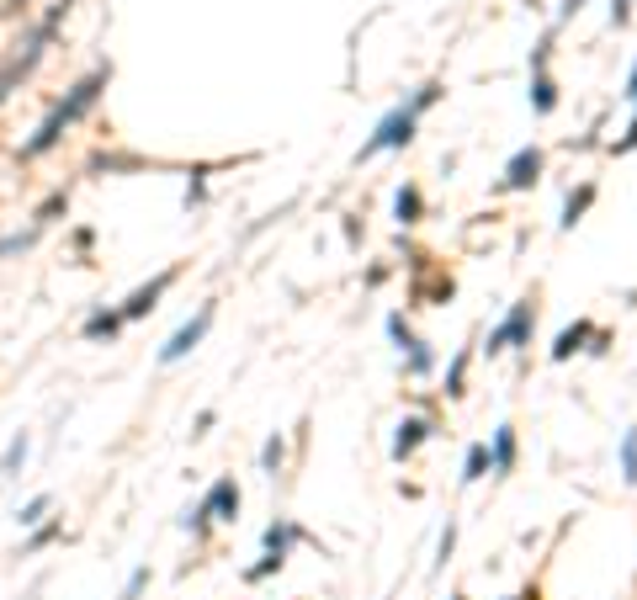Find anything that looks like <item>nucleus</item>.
Wrapping results in <instances>:
<instances>
[{
    "instance_id": "15",
    "label": "nucleus",
    "mask_w": 637,
    "mask_h": 600,
    "mask_svg": "<svg viewBox=\"0 0 637 600\" xmlns=\"http://www.w3.org/2000/svg\"><path fill=\"white\" fill-rule=\"evenodd\" d=\"M394 213H398V224H420V213H425V197H420V186H398Z\"/></svg>"
},
{
    "instance_id": "13",
    "label": "nucleus",
    "mask_w": 637,
    "mask_h": 600,
    "mask_svg": "<svg viewBox=\"0 0 637 600\" xmlns=\"http://www.w3.org/2000/svg\"><path fill=\"white\" fill-rule=\"evenodd\" d=\"M590 207H595V186L585 181L579 192H568V202H563V229H574V224H579V218H585Z\"/></svg>"
},
{
    "instance_id": "1",
    "label": "nucleus",
    "mask_w": 637,
    "mask_h": 600,
    "mask_svg": "<svg viewBox=\"0 0 637 600\" xmlns=\"http://www.w3.org/2000/svg\"><path fill=\"white\" fill-rule=\"evenodd\" d=\"M107 81H112V64H96V70H90L85 81H75V85H70V96H64L59 107H53V112L64 118V128H70V122H80L85 112H90V107H96V96L107 90Z\"/></svg>"
},
{
    "instance_id": "14",
    "label": "nucleus",
    "mask_w": 637,
    "mask_h": 600,
    "mask_svg": "<svg viewBox=\"0 0 637 600\" xmlns=\"http://www.w3.org/2000/svg\"><path fill=\"white\" fill-rule=\"evenodd\" d=\"M298 537H303V531H298L292 520H271V526H266V553H277V558H287V548H292Z\"/></svg>"
},
{
    "instance_id": "29",
    "label": "nucleus",
    "mask_w": 637,
    "mask_h": 600,
    "mask_svg": "<svg viewBox=\"0 0 637 600\" xmlns=\"http://www.w3.org/2000/svg\"><path fill=\"white\" fill-rule=\"evenodd\" d=\"M409 372H414V377H425V372H431V351H425L420 340L409 346Z\"/></svg>"
},
{
    "instance_id": "31",
    "label": "nucleus",
    "mask_w": 637,
    "mask_h": 600,
    "mask_svg": "<svg viewBox=\"0 0 637 600\" xmlns=\"http://www.w3.org/2000/svg\"><path fill=\"white\" fill-rule=\"evenodd\" d=\"M33 240H38V234H5V240H0V261H5V255H16V250H27Z\"/></svg>"
},
{
    "instance_id": "22",
    "label": "nucleus",
    "mask_w": 637,
    "mask_h": 600,
    "mask_svg": "<svg viewBox=\"0 0 637 600\" xmlns=\"http://www.w3.org/2000/svg\"><path fill=\"white\" fill-rule=\"evenodd\" d=\"M281 457H287V446H281V436H271L266 446H261V468H266V473H277V468H281Z\"/></svg>"
},
{
    "instance_id": "32",
    "label": "nucleus",
    "mask_w": 637,
    "mask_h": 600,
    "mask_svg": "<svg viewBox=\"0 0 637 600\" xmlns=\"http://www.w3.org/2000/svg\"><path fill=\"white\" fill-rule=\"evenodd\" d=\"M452 548H457V526H452V520H446V531H441V563L452 558Z\"/></svg>"
},
{
    "instance_id": "37",
    "label": "nucleus",
    "mask_w": 637,
    "mask_h": 600,
    "mask_svg": "<svg viewBox=\"0 0 637 600\" xmlns=\"http://www.w3.org/2000/svg\"><path fill=\"white\" fill-rule=\"evenodd\" d=\"M452 600H468V595H452Z\"/></svg>"
},
{
    "instance_id": "19",
    "label": "nucleus",
    "mask_w": 637,
    "mask_h": 600,
    "mask_svg": "<svg viewBox=\"0 0 637 600\" xmlns=\"http://www.w3.org/2000/svg\"><path fill=\"white\" fill-rule=\"evenodd\" d=\"M138 155H90V170H138Z\"/></svg>"
},
{
    "instance_id": "23",
    "label": "nucleus",
    "mask_w": 637,
    "mask_h": 600,
    "mask_svg": "<svg viewBox=\"0 0 637 600\" xmlns=\"http://www.w3.org/2000/svg\"><path fill=\"white\" fill-rule=\"evenodd\" d=\"M70 207V192H53V197H43V207H38V224H53L59 213Z\"/></svg>"
},
{
    "instance_id": "12",
    "label": "nucleus",
    "mask_w": 637,
    "mask_h": 600,
    "mask_svg": "<svg viewBox=\"0 0 637 600\" xmlns=\"http://www.w3.org/2000/svg\"><path fill=\"white\" fill-rule=\"evenodd\" d=\"M590 335H595V329H590L585 319H579V324H568V329H563V335L553 340V361H568L574 351H585V340H590Z\"/></svg>"
},
{
    "instance_id": "8",
    "label": "nucleus",
    "mask_w": 637,
    "mask_h": 600,
    "mask_svg": "<svg viewBox=\"0 0 637 600\" xmlns=\"http://www.w3.org/2000/svg\"><path fill=\"white\" fill-rule=\"evenodd\" d=\"M202 505L213 510V520H234L239 516V489H234V479H218L207 494H202Z\"/></svg>"
},
{
    "instance_id": "20",
    "label": "nucleus",
    "mask_w": 637,
    "mask_h": 600,
    "mask_svg": "<svg viewBox=\"0 0 637 600\" xmlns=\"http://www.w3.org/2000/svg\"><path fill=\"white\" fill-rule=\"evenodd\" d=\"M462 377H468V351L446 367V399H462Z\"/></svg>"
},
{
    "instance_id": "7",
    "label": "nucleus",
    "mask_w": 637,
    "mask_h": 600,
    "mask_svg": "<svg viewBox=\"0 0 637 600\" xmlns=\"http://www.w3.org/2000/svg\"><path fill=\"white\" fill-rule=\"evenodd\" d=\"M431 436V420H425V414H409V420H398V431H394V446H388V452H394V462H404V457H414V452H420V441Z\"/></svg>"
},
{
    "instance_id": "4",
    "label": "nucleus",
    "mask_w": 637,
    "mask_h": 600,
    "mask_svg": "<svg viewBox=\"0 0 637 600\" xmlns=\"http://www.w3.org/2000/svg\"><path fill=\"white\" fill-rule=\"evenodd\" d=\"M531 324H537V303L520 298L516 309L505 314V324L489 335V357H499V351H510V346H526V340H531Z\"/></svg>"
},
{
    "instance_id": "3",
    "label": "nucleus",
    "mask_w": 637,
    "mask_h": 600,
    "mask_svg": "<svg viewBox=\"0 0 637 600\" xmlns=\"http://www.w3.org/2000/svg\"><path fill=\"white\" fill-rule=\"evenodd\" d=\"M207 324H213V303H202L197 314H192V319H186L176 335H170V340H165V346H159V367H176L181 357H192V351L202 346V335H207Z\"/></svg>"
},
{
    "instance_id": "18",
    "label": "nucleus",
    "mask_w": 637,
    "mask_h": 600,
    "mask_svg": "<svg viewBox=\"0 0 637 600\" xmlns=\"http://www.w3.org/2000/svg\"><path fill=\"white\" fill-rule=\"evenodd\" d=\"M622 479L637 483V425L622 436Z\"/></svg>"
},
{
    "instance_id": "9",
    "label": "nucleus",
    "mask_w": 637,
    "mask_h": 600,
    "mask_svg": "<svg viewBox=\"0 0 637 600\" xmlns=\"http://www.w3.org/2000/svg\"><path fill=\"white\" fill-rule=\"evenodd\" d=\"M59 138H64V118H59V112H48V118H43V128L27 138V144H22V160H38V155H48Z\"/></svg>"
},
{
    "instance_id": "34",
    "label": "nucleus",
    "mask_w": 637,
    "mask_h": 600,
    "mask_svg": "<svg viewBox=\"0 0 637 600\" xmlns=\"http://www.w3.org/2000/svg\"><path fill=\"white\" fill-rule=\"evenodd\" d=\"M516 600H542V590H537V585H531V590H520Z\"/></svg>"
},
{
    "instance_id": "2",
    "label": "nucleus",
    "mask_w": 637,
    "mask_h": 600,
    "mask_svg": "<svg viewBox=\"0 0 637 600\" xmlns=\"http://www.w3.org/2000/svg\"><path fill=\"white\" fill-rule=\"evenodd\" d=\"M414 122H420V118H414L409 107H394L388 118L377 122V133L361 144V160H372V155H383V149H404V144L414 138Z\"/></svg>"
},
{
    "instance_id": "6",
    "label": "nucleus",
    "mask_w": 637,
    "mask_h": 600,
    "mask_svg": "<svg viewBox=\"0 0 637 600\" xmlns=\"http://www.w3.org/2000/svg\"><path fill=\"white\" fill-rule=\"evenodd\" d=\"M170 281H176V266H170V271H159L155 281H144V287H138V292L122 303V324H128V319H144L149 309H159V298L170 292Z\"/></svg>"
},
{
    "instance_id": "21",
    "label": "nucleus",
    "mask_w": 637,
    "mask_h": 600,
    "mask_svg": "<svg viewBox=\"0 0 637 600\" xmlns=\"http://www.w3.org/2000/svg\"><path fill=\"white\" fill-rule=\"evenodd\" d=\"M43 516H48V494H33V500L16 510V520H22V526H38Z\"/></svg>"
},
{
    "instance_id": "25",
    "label": "nucleus",
    "mask_w": 637,
    "mask_h": 600,
    "mask_svg": "<svg viewBox=\"0 0 637 600\" xmlns=\"http://www.w3.org/2000/svg\"><path fill=\"white\" fill-rule=\"evenodd\" d=\"M436 101H441V85L431 81V85H420V90H414V101H409V112L420 118V112H425V107H436Z\"/></svg>"
},
{
    "instance_id": "36",
    "label": "nucleus",
    "mask_w": 637,
    "mask_h": 600,
    "mask_svg": "<svg viewBox=\"0 0 637 600\" xmlns=\"http://www.w3.org/2000/svg\"><path fill=\"white\" fill-rule=\"evenodd\" d=\"M5 96H11V90H5V85H0V101H5Z\"/></svg>"
},
{
    "instance_id": "10",
    "label": "nucleus",
    "mask_w": 637,
    "mask_h": 600,
    "mask_svg": "<svg viewBox=\"0 0 637 600\" xmlns=\"http://www.w3.org/2000/svg\"><path fill=\"white\" fill-rule=\"evenodd\" d=\"M489 468H494V479H505V473L516 468V431H510V425H499V431H494V446H489Z\"/></svg>"
},
{
    "instance_id": "17",
    "label": "nucleus",
    "mask_w": 637,
    "mask_h": 600,
    "mask_svg": "<svg viewBox=\"0 0 637 600\" xmlns=\"http://www.w3.org/2000/svg\"><path fill=\"white\" fill-rule=\"evenodd\" d=\"M489 473V446H468V457H462V483H478Z\"/></svg>"
},
{
    "instance_id": "11",
    "label": "nucleus",
    "mask_w": 637,
    "mask_h": 600,
    "mask_svg": "<svg viewBox=\"0 0 637 600\" xmlns=\"http://www.w3.org/2000/svg\"><path fill=\"white\" fill-rule=\"evenodd\" d=\"M118 329H122V309H96L90 319L80 324V335H85V340H112Z\"/></svg>"
},
{
    "instance_id": "24",
    "label": "nucleus",
    "mask_w": 637,
    "mask_h": 600,
    "mask_svg": "<svg viewBox=\"0 0 637 600\" xmlns=\"http://www.w3.org/2000/svg\"><path fill=\"white\" fill-rule=\"evenodd\" d=\"M22 462H27V436H16V441H11V452L0 457V473H16Z\"/></svg>"
},
{
    "instance_id": "28",
    "label": "nucleus",
    "mask_w": 637,
    "mask_h": 600,
    "mask_svg": "<svg viewBox=\"0 0 637 600\" xmlns=\"http://www.w3.org/2000/svg\"><path fill=\"white\" fill-rule=\"evenodd\" d=\"M611 149H616V155H632V149H637V101H632V122H627V133H622Z\"/></svg>"
},
{
    "instance_id": "30",
    "label": "nucleus",
    "mask_w": 637,
    "mask_h": 600,
    "mask_svg": "<svg viewBox=\"0 0 637 600\" xmlns=\"http://www.w3.org/2000/svg\"><path fill=\"white\" fill-rule=\"evenodd\" d=\"M53 537H59V526H38V531L27 537V553H43V548H48Z\"/></svg>"
},
{
    "instance_id": "16",
    "label": "nucleus",
    "mask_w": 637,
    "mask_h": 600,
    "mask_svg": "<svg viewBox=\"0 0 637 600\" xmlns=\"http://www.w3.org/2000/svg\"><path fill=\"white\" fill-rule=\"evenodd\" d=\"M531 107H537L542 118L557 107V85H553V75H547V70H542V75H531Z\"/></svg>"
},
{
    "instance_id": "33",
    "label": "nucleus",
    "mask_w": 637,
    "mask_h": 600,
    "mask_svg": "<svg viewBox=\"0 0 637 600\" xmlns=\"http://www.w3.org/2000/svg\"><path fill=\"white\" fill-rule=\"evenodd\" d=\"M611 22H616V27L627 22V0H611Z\"/></svg>"
},
{
    "instance_id": "35",
    "label": "nucleus",
    "mask_w": 637,
    "mask_h": 600,
    "mask_svg": "<svg viewBox=\"0 0 637 600\" xmlns=\"http://www.w3.org/2000/svg\"><path fill=\"white\" fill-rule=\"evenodd\" d=\"M22 5H27V0H5V16H16V11H22Z\"/></svg>"
},
{
    "instance_id": "27",
    "label": "nucleus",
    "mask_w": 637,
    "mask_h": 600,
    "mask_svg": "<svg viewBox=\"0 0 637 600\" xmlns=\"http://www.w3.org/2000/svg\"><path fill=\"white\" fill-rule=\"evenodd\" d=\"M144 585H149V568H133V574H128V585H122V600H138V595H144Z\"/></svg>"
},
{
    "instance_id": "26",
    "label": "nucleus",
    "mask_w": 637,
    "mask_h": 600,
    "mask_svg": "<svg viewBox=\"0 0 637 600\" xmlns=\"http://www.w3.org/2000/svg\"><path fill=\"white\" fill-rule=\"evenodd\" d=\"M388 335L398 340V351H409V346H414V335H409V324H404V314H388Z\"/></svg>"
},
{
    "instance_id": "5",
    "label": "nucleus",
    "mask_w": 637,
    "mask_h": 600,
    "mask_svg": "<svg viewBox=\"0 0 637 600\" xmlns=\"http://www.w3.org/2000/svg\"><path fill=\"white\" fill-rule=\"evenodd\" d=\"M537 181H542V149H537V144H526V149H516V155H510V165H505V181H499V186H505V192H531Z\"/></svg>"
}]
</instances>
